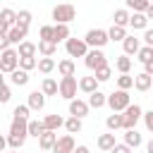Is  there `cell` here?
Here are the masks:
<instances>
[{"instance_id": "6da1fadb", "label": "cell", "mask_w": 153, "mask_h": 153, "mask_svg": "<svg viewBox=\"0 0 153 153\" xmlns=\"http://www.w3.org/2000/svg\"><path fill=\"white\" fill-rule=\"evenodd\" d=\"M29 122H31V120H17V117H12L10 134H7V146H10L12 151H17V148L24 146V141H26V136H29Z\"/></svg>"}, {"instance_id": "7a4b0ae2", "label": "cell", "mask_w": 153, "mask_h": 153, "mask_svg": "<svg viewBox=\"0 0 153 153\" xmlns=\"http://www.w3.org/2000/svg\"><path fill=\"white\" fill-rule=\"evenodd\" d=\"M108 105H110L112 112H124V110L131 105V96H129V91H122V88L112 91V93L108 96Z\"/></svg>"}, {"instance_id": "3957f363", "label": "cell", "mask_w": 153, "mask_h": 153, "mask_svg": "<svg viewBox=\"0 0 153 153\" xmlns=\"http://www.w3.org/2000/svg\"><path fill=\"white\" fill-rule=\"evenodd\" d=\"M53 19H55V24H69V22H74V19H76L74 5H69V2L55 5V7H53Z\"/></svg>"}, {"instance_id": "277c9868", "label": "cell", "mask_w": 153, "mask_h": 153, "mask_svg": "<svg viewBox=\"0 0 153 153\" xmlns=\"http://www.w3.org/2000/svg\"><path fill=\"white\" fill-rule=\"evenodd\" d=\"M0 69L5 74H12L14 69H19V50L14 48H7L0 53Z\"/></svg>"}, {"instance_id": "5b68a950", "label": "cell", "mask_w": 153, "mask_h": 153, "mask_svg": "<svg viewBox=\"0 0 153 153\" xmlns=\"http://www.w3.org/2000/svg\"><path fill=\"white\" fill-rule=\"evenodd\" d=\"M65 50L69 57H86L91 48L84 38H69V41H65Z\"/></svg>"}, {"instance_id": "8992f818", "label": "cell", "mask_w": 153, "mask_h": 153, "mask_svg": "<svg viewBox=\"0 0 153 153\" xmlns=\"http://www.w3.org/2000/svg\"><path fill=\"white\" fill-rule=\"evenodd\" d=\"M84 62H86V67H88L91 72H96V69H100V67L108 65V57H105V53H103L100 48H91L88 55L84 57Z\"/></svg>"}, {"instance_id": "52a82bcc", "label": "cell", "mask_w": 153, "mask_h": 153, "mask_svg": "<svg viewBox=\"0 0 153 153\" xmlns=\"http://www.w3.org/2000/svg\"><path fill=\"white\" fill-rule=\"evenodd\" d=\"M84 41L88 43V48H100V50H103V45L110 41V36H108V31H103V29H91V31H86Z\"/></svg>"}, {"instance_id": "ba28073f", "label": "cell", "mask_w": 153, "mask_h": 153, "mask_svg": "<svg viewBox=\"0 0 153 153\" xmlns=\"http://www.w3.org/2000/svg\"><path fill=\"white\" fill-rule=\"evenodd\" d=\"M76 88H79L76 76H62L60 79V96L65 100H74L76 98Z\"/></svg>"}, {"instance_id": "9c48e42d", "label": "cell", "mask_w": 153, "mask_h": 153, "mask_svg": "<svg viewBox=\"0 0 153 153\" xmlns=\"http://www.w3.org/2000/svg\"><path fill=\"white\" fill-rule=\"evenodd\" d=\"M122 117H124V129H136V122L143 120V110H141V105L134 103L122 112Z\"/></svg>"}, {"instance_id": "30bf717a", "label": "cell", "mask_w": 153, "mask_h": 153, "mask_svg": "<svg viewBox=\"0 0 153 153\" xmlns=\"http://www.w3.org/2000/svg\"><path fill=\"white\" fill-rule=\"evenodd\" d=\"M74 151H76V143H74V136L72 134L60 136L57 143H55V148H53V153H74Z\"/></svg>"}, {"instance_id": "8fae6325", "label": "cell", "mask_w": 153, "mask_h": 153, "mask_svg": "<svg viewBox=\"0 0 153 153\" xmlns=\"http://www.w3.org/2000/svg\"><path fill=\"white\" fill-rule=\"evenodd\" d=\"M88 110H91V105H88V100H81V98H74V100H69V115H74V117H86L88 115Z\"/></svg>"}, {"instance_id": "7c38bea8", "label": "cell", "mask_w": 153, "mask_h": 153, "mask_svg": "<svg viewBox=\"0 0 153 153\" xmlns=\"http://www.w3.org/2000/svg\"><path fill=\"white\" fill-rule=\"evenodd\" d=\"M26 105H29L31 110H36V112H38V110H43V108H45V93H43V91H31V93H29Z\"/></svg>"}, {"instance_id": "4fadbf2b", "label": "cell", "mask_w": 153, "mask_h": 153, "mask_svg": "<svg viewBox=\"0 0 153 153\" xmlns=\"http://www.w3.org/2000/svg\"><path fill=\"white\" fill-rule=\"evenodd\" d=\"M98 84H100V81H98L96 76H81V79H79V91H84L86 96H91V93L98 91Z\"/></svg>"}, {"instance_id": "5bb4252c", "label": "cell", "mask_w": 153, "mask_h": 153, "mask_svg": "<svg viewBox=\"0 0 153 153\" xmlns=\"http://www.w3.org/2000/svg\"><path fill=\"white\" fill-rule=\"evenodd\" d=\"M65 122H67V120H65L62 115H57V112H55V115H45V117H43V124H45V129H48V131H57L60 127H65Z\"/></svg>"}, {"instance_id": "9a60e30c", "label": "cell", "mask_w": 153, "mask_h": 153, "mask_svg": "<svg viewBox=\"0 0 153 153\" xmlns=\"http://www.w3.org/2000/svg\"><path fill=\"white\" fill-rule=\"evenodd\" d=\"M96 143H98V148H100L103 153H110V151L117 146V141H115V134H112V131H108V134H100Z\"/></svg>"}, {"instance_id": "2e32d148", "label": "cell", "mask_w": 153, "mask_h": 153, "mask_svg": "<svg viewBox=\"0 0 153 153\" xmlns=\"http://www.w3.org/2000/svg\"><path fill=\"white\" fill-rule=\"evenodd\" d=\"M122 48H124V55H139L141 41H139L136 36H127V38L122 41Z\"/></svg>"}, {"instance_id": "e0dca14e", "label": "cell", "mask_w": 153, "mask_h": 153, "mask_svg": "<svg viewBox=\"0 0 153 153\" xmlns=\"http://www.w3.org/2000/svg\"><path fill=\"white\" fill-rule=\"evenodd\" d=\"M57 72H60V76H74V74H76V65H74V60H72V57L60 60V62H57Z\"/></svg>"}, {"instance_id": "ac0fdd59", "label": "cell", "mask_w": 153, "mask_h": 153, "mask_svg": "<svg viewBox=\"0 0 153 153\" xmlns=\"http://www.w3.org/2000/svg\"><path fill=\"white\" fill-rule=\"evenodd\" d=\"M134 88H136V91H148V88H153V76L146 74V72L136 74V76H134Z\"/></svg>"}, {"instance_id": "d6986e66", "label": "cell", "mask_w": 153, "mask_h": 153, "mask_svg": "<svg viewBox=\"0 0 153 153\" xmlns=\"http://www.w3.org/2000/svg\"><path fill=\"white\" fill-rule=\"evenodd\" d=\"M26 33H29V26H12L10 29V41L14 43V45H19V43H24L26 41Z\"/></svg>"}, {"instance_id": "ffe728a7", "label": "cell", "mask_w": 153, "mask_h": 153, "mask_svg": "<svg viewBox=\"0 0 153 153\" xmlns=\"http://www.w3.org/2000/svg\"><path fill=\"white\" fill-rule=\"evenodd\" d=\"M57 139H60V136H57V131H45V134L38 139V146H41L43 151H53V148H55V143H57Z\"/></svg>"}, {"instance_id": "44dd1931", "label": "cell", "mask_w": 153, "mask_h": 153, "mask_svg": "<svg viewBox=\"0 0 153 153\" xmlns=\"http://www.w3.org/2000/svg\"><path fill=\"white\" fill-rule=\"evenodd\" d=\"M129 19H131V14H129V10H124V7H122V10H115V14H112V24H115V26H124V29H127V26H129Z\"/></svg>"}, {"instance_id": "7402d4cb", "label": "cell", "mask_w": 153, "mask_h": 153, "mask_svg": "<svg viewBox=\"0 0 153 153\" xmlns=\"http://www.w3.org/2000/svg\"><path fill=\"white\" fill-rule=\"evenodd\" d=\"M17 50H19V57H36L38 45H36V43H31V41H24V43H19V45H17Z\"/></svg>"}, {"instance_id": "603a6c76", "label": "cell", "mask_w": 153, "mask_h": 153, "mask_svg": "<svg viewBox=\"0 0 153 153\" xmlns=\"http://www.w3.org/2000/svg\"><path fill=\"white\" fill-rule=\"evenodd\" d=\"M41 91H43L45 96H57V93H60V81H55V79L45 76V79H43V84H41Z\"/></svg>"}, {"instance_id": "cb8c5ba5", "label": "cell", "mask_w": 153, "mask_h": 153, "mask_svg": "<svg viewBox=\"0 0 153 153\" xmlns=\"http://www.w3.org/2000/svg\"><path fill=\"white\" fill-rule=\"evenodd\" d=\"M38 53L43 57H53L57 53V43L55 41H38Z\"/></svg>"}, {"instance_id": "d4e9b609", "label": "cell", "mask_w": 153, "mask_h": 153, "mask_svg": "<svg viewBox=\"0 0 153 153\" xmlns=\"http://www.w3.org/2000/svg\"><path fill=\"white\" fill-rule=\"evenodd\" d=\"M10 81H12L14 86H26V84H29V72H26V69H22V67H19V69H14V72L10 74Z\"/></svg>"}, {"instance_id": "484cf974", "label": "cell", "mask_w": 153, "mask_h": 153, "mask_svg": "<svg viewBox=\"0 0 153 153\" xmlns=\"http://www.w3.org/2000/svg\"><path fill=\"white\" fill-rule=\"evenodd\" d=\"M141 134L136 131V129H124V143L129 146V148H136V146H141Z\"/></svg>"}, {"instance_id": "4316f807", "label": "cell", "mask_w": 153, "mask_h": 153, "mask_svg": "<svg viewBox=\"0 0 153 153\" xmlns=\"http://www.w3.org/2000/svg\"><path fill=\"white\" fill-rule=\"evenodd\" d=\"M129 26H131V29H143V31H146V26H148V17H146L143 12H134L131 19H129Z\"/></svg>"}, {"instance_id": "83f0119b", "label": "cell", "mask_w": 153, "mask_h": 153, "mask_svg": "<svg viewBox=\"0 0 153 153\" xmlns=\"http://www.w3.org/2000/svg\"><path fill=\"white\" fill-rule=\"evenodd\" d=\"M72 36H69V24H55V36H53V41L55 43H62V41H69Z\"/></svg>"}, {"instance_id": "f1b7e54d", "label": "cell", "mask_w": 153, "mask_h": 153, "mask_svg": "<svg viewBox=\"0 0 153 153\" xmlns=\"http://www.w3.org/2000/svg\"><path fill=\"white\" fill-rule=\"evenodd\" d=\"M105 127H108L110 131H115V129H122V127H124V117H122L120 112H112V115H108V120H105Z\"/></svg>"}, {"instance_id": "f546056e", "label": "cell", "mask_w": 153, "mask_h": 153, "mask_svg": "<svg viewBox=\"0 0 153 153\" xmlns=\"http://www.w3.org/2000/svg\"><path fill=\"white\" fill-rule=\"evenodd\" d=\"M45 131H48V129H45L43 120H31V122H29V136H36V139H41Z\"/></svg>"}, {"instance_id": "4dcf8cb0", "label": "cell", "mask_w": 153, "mask_h": 153, "mask_svg": "<svg viewBox=\"0 0 153 153\" xmlns=\"http://www.w3.org/2000/svg\"><path fill=\"white\" fill-rule=\"evenodd\" d=\"M88 105L98 110V108H103V105H108V96H105L103 91H96V93H91V96H88Z\"/></svg>"}, {"instance_id": "1f68e13d", "label": "cell", "mask_w": 153, "mask_h": 153, "mask_svg": "<svg viewBox=\"0 0 153 153\" xmlns=\"http://www.w3.org/2000/svg\"><path fill=\"white\" fill-rule=\"evenodd\" d=\"M115 67H117L120 74H129V69H131V57H129V55H120V57L115 60Z\"/></svg>"}, {"instance_id": "d6a6232c", "label": "cell", "mask_w": 153, "mask_h": 153, "mask_svg": "<svg viewBox=\"0 0 153 153\" xmlns=\"http://www.w3.org/2000/svg\"><path fill=\"white\" fill-rule=\"evenodd\" d=\"M81 127H84V124H81V117H74V115H69L67 122H65V129H67L69 134H79Z\"/></svg>"}, {"instance_id": "836d02e7", "label": "cell", "mask_w": 153, "mask_h": 153, "mask_svg": "<svg viewBox=\"0 0 153 153\" xmlns=\"http://www.w3.org/2000/svg\"><path fill=\"white\" fill-rule=\"evenodd\" d=\"M108 36H110V41H124L129 33H127L124 26H115V24H112V26L108 29Z\"/></svg>"}, {"instance_id": "e575fe53", "label": "cell", "mask_w": 153, "mask_h": 153, "mask_svg": "<svg viewBox=\"0 0 153 153\" xmlns=\"http://www.w3.org/2000/svg\"><path fill=\"white\" fill-rule=\"evenodd\" d=\"M124 5H127L129 10H134V12H143V14H146L151 0H124Z\"/></svg>"}, {"instance_id": "d590c367", "label": "cell", "mask_w": 153, "mask_h": 153, "mask_svg": "<svg viewBox=\"0 0 153 153\" xmlns=\"http://www.w3.org/2000/svg\"><path fill=\"white\" fill-rule=\"evenodd\" d=\"M55 67H57V65H55L53 57H41V60H38V72H41V74H50Z\"/></svg>"}, {"instance_id": "8d00e7d4", "label": "cell", "mask_w": 153, "mask_h": 153, "mask_svg": "<svg viewBox=\"0 0 153 153\" xmlns=\"http://www.w3.org/2000/svg\"><path fill=\"white\" fill-rule=\"evenodd\" d=\"M131 86H134V76H129V74H120V76H117V88L129 91Z\"/></svg>"}, {"instance_id": "74e56055", "label": "cell", "mask_w": 153, "mask_h": 153, "mask_svg": "<svg viewBox=\"0 0 153 153\" xmlns=\"http://www.w3.org/2000/svg\"><path fill=\"white\" fill-rule=\"evenodd\" d=\"M31 19H33V14H31L29 10H19V12H17V24H19V26H29Z\"/></svg>"}, {"instance_id": "f35d334b", "label": "cell", "mask_w": 153, "mask_h": 153, "mask_svg": "<svg viewBox=\"0 0 153 153\" xmlns=\"http://www.w3.org/2000/svg\"><path fill=\"white\" fill-rule=\"evenodd\" d=\"M19 67L31 72V69H38V60L36 57H19Z\"/></svg>"}, {"instance_id": "ab89813d", "label": "cell", "mask_w": 153, "mask_h": 153, "mask_svg": "<svg viewBox=\"0 0 153 153\" xmlns=\"http://www.w3.org/2000/svg\"><path fill=\"white\" fill-rule=\"evenodd\" d=\"M136 60H139L141 65L151 62V60H153V48H151V45H143V48L139 50V57H136Z\"/></svg>"}, {"instance_id": "60d3db41", "label": "cell", "mask_w": 153, "mask_h": 153, "mask_svg": "<svg viewBox=\"0 0 153 153\" xmlns=\"http://www.w3.org/2000/svg\"><path fill=\"white\" fill-rule=\"evenodd\" d=\"M93 76H96L98 81H108V79L112 76V69H110V65H105V67L96 69V72H93Z\"/></svg>"}, {"instance_id": "b9f144b4", "label": "cell", "mask_w": 153, "mask_h": 153, "mask_svg": "<svg viewBox=\"0 0 153 153\" xmlns=\"http://www.w3.org/2000/svg\"><path fill=\"white\" fill-rule=\"evenodd\" d=\"M38 36H41V41H53V36H55V26H50V24H45V26H41V31H38Z\"/></svg>"}, {"instance_id": "7bdbcfd3", "label": "cell", "mask_w": 153, "mask_h": 153, "mask_svg": "<svg viewBox=\"0 0 153 153\" xmlns=\"http://www.w3.org/2000/svg\"><path fill=\"white\" fill-rule=\"evenodd\" d=\"M29 112H31L29 105H17L14 112H12V117H17V120H29Z\"/></svg>"}, {"instance_id": "ee69618b", "label": "cell", "mask_w": 153, "mask_h": 153, "mask_svg": "<svg viewBox=\"0 0 153 153\" xmlns=\"http://www.w3.org/2000/svg\"><path fill=\"white\" fill-rule=\"evenodd\" d=\"M143 124H146V129H148V131H153V110L143 112Z\"/></svg>"}, {"instance_id": "f6af8a7d", "label": "cell", "mask_w": 153, "mask_h": 153, "mask_svg": "<svg viewBox=\"0 0 153 153\" xmlns=\"http://www.w3.org/2000/svg\"><path fill=\"white\" fill-rule=\"evenodd\" d=\"M10 98H12V91H10V86L5 84V86H2V91H0V100H2V103H7Z\"/></svg>"}, {"instance_id": "bcb514c9", "label": "cell", "mask_w": 153, "mask_h": 153, "mask_svg": "<svg viewBox=\"0 0 153 153\" xmlns=\"http://www.w3.org/2000/svg\"><path fill=\"white\" fill-rule=\"evenodd\" d=\"M110 153H131V148H129L127 143H117V146H115Z\"/></svg>"}, {"instance_id": "7dc6e473", "label": "cell", "mask_w": 153, "mask_h": 153, "mask_svg": "<svg viewBox=\"0 0 153 153\" xmlns=\"http://www.w3.org/2000/svg\"><path fill=\"white\" fill-rule=\"evenodd\" d=\"M143 41H146V45L153 48V29H146V31H143Z\"/></svg>"}, {"instance_id": "c3c4849f", "label": "cell", "mask_w": 153, "mask_h": 153, "mask_svg": "<svg viewBox=\"0 0 153 153\" xmlns=\"http://www.w3.org/2000/svg\"><path fill=\"white\" fill-rule=\"evenodd\" d=\"M143 72H146V74H151V76H153V60H151V62H146V65H143Z\"/></svg>"}, {"instance_id": "681fc988", "label": "cell", "mask_w": 153, "mask_h": 153, "mask_svg": "<svg viewBox=\"0 0 153 153\" xmlns=\"http://www.w3.org/2000/svg\"><path fill=\"white\" fill-rule=\"evenodd\" d=\"M146 17H148V19H153V2L148 5V10H146Z\"/></svg>"}, {"instance_id": "f907efd6", "label": "cell", "mask_w": 153, "mask_h": 153, "mask_svg": "<svg viewBox=\"0 0 153 153\" xmlns=\"http://www.w3.org/2000/svg\"><path fill=\"white\" fill-rule=\"evenodd\" d=\"M74 153H88V146H76V151Z\"/></svg>"}, {"instance_id": "816d5d0a", "label": "cell", "mask_w": 153, "mask_h": 153, "mask_svg": "<svg viewBox=\"0 0 153 153\" xmlns=\"http://www.w3.org/2000/svg\"><path fill=\"white\" fill-rule=\"evenodd\" d=\"M146 151H148V153H153V139H151V141L146 143Z\"/></svg>"}, {"instance_id": "f5cc1de1", "label": "cell", "mask_w": 153, "mask_h": 153, "mask_svg": "<svg viewBox=\"0 0 153 153\" xmlns=\"http://www.w3.org/2000/svg\"><path fill=\"white\" fill-rule=\"evenodd\" d=\"M7 153H17V151H7Z\"/></svg>"}, {"instance_id": "db71d44e", "label": "cell", "mask_w": 153, "mask_h": 153, "mask_svg": "<svg viewBox=\"0 0 153 153\" xmlns=\"http://www.w3.org/2000/svg\"><path fill=\"white\" fill-rule=\"evenodd\" d=\"M151 2H153V0H151Z\"/></svg>"}]
</instances>
